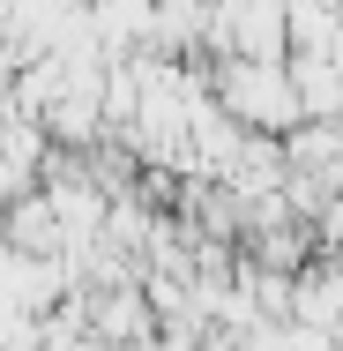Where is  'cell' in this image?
Here are the masks:
<instances>
[{
	"label": "cell",
	"mask_w": 343,
	"mask_h": 351,
	"mask_svg": "<svg viewBox=\"0 0 343 351\" xmlns=\"http://www.w3.org/2000/svg\"><path fill=\"white\" fill-rule=\"evenodd\" d=\"M224 97H231V112H239V120H262V128H283V120L298 112V82H291V75H276L269 60L231 68V75H224Z\"/></svg>",
	"instance_id": "cell-1"
}]
</instances>
